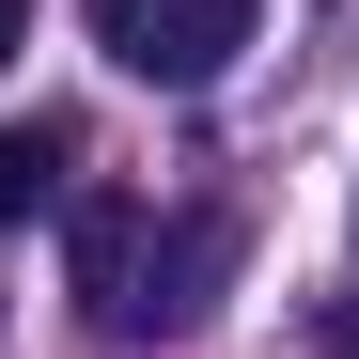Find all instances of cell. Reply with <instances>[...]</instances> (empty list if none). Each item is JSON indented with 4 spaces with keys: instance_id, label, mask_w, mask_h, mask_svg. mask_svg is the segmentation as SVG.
<instances>
[{
    "instance_id": "obj_1",
    "label": "cell",
    "mask_w": 359,
    "mask_h": 359,
    "mask_svg": "<svg viewBox=\"0 0 359 359\" xmlns=\"http://www.w3.org/2000/svg\"><path fill=\"white\" fill-rule=\"evenodd\" d=\"M250 16L266 0H94V47L126 79H156V94H203L234 47H250Z\"/></svg>"
},
{
    "instance_id": "obj_2",
    "label": "cell",
    "mask_w": 359,
    "mask_h": 359,
    "mask_svg": "<svg viewBox=\"0 0 359 359\" xmlns=\"http://www.w3.org/2000/svg\"><path fill=\"white\" fill-rule=\"evenodd\" d=\"M219 281H234V219L203 203V219H172L156 250H141V297H126V344H141V328H188V313H203Z\"/></svg>"
},
{
    "instance_id": "obj_3",
    "label": "cell",
    "mask_w": 359,
    "mask_h": 359,
    "mask_svg": "<svg viewBox=\"0 0 359 359\" xmlns=\"http://www.w3.org/2000/svg\"><path fill=\"white\" fill-rule=\"evenodd\" d=\"M141 250H156V219H141L126 188H94V203L63 219V266H79V313H94V328H126V297H141Z\"/></svg>"
},
{
    "instance_id": "obj_4",
    "label": "cell",
    "mask_w": 359,
    "mask_h": 359,
    "mask_svg": "<svg viewBox=\"0 0 359 359\" xmlns=\"http://www.w3.org/2000/svg\"><path fill=\"white\" fill-rule=\"evenodd\" d=\"M63 188H79V126H47V109H32V126H0V234L47 219Z\"/></svg>"
},
{
    "instance_id": "obj_5",
    "label": "cell",
    "mask_w": 359,
    "mask_h": 359,
    "mask_svg": "<svg viewBox=\"0 0 359 359\" xmlns=\"http://www.w3.org/2000/svg\"><path fill=\"white\" fill-rule=\"evenodd\" d=\"M313 344H328V359H359V297H328V313H313Z\"/></svg>"
},
{
    "instance_id": "obj_6",
    "label": "cell",
    "mask_w": 359,
    "mask_h": 359,
    "mask_svg": "<svg viewBox=\"0 0 359 359\" xmlns=\"http://www.w3.org/2000/svg\"><path fill=\"white\" fill-rule=\"evenodd\" d=\"M16 47H32V0H0V79H16Z\"/></svg>"
}]
</instances>
